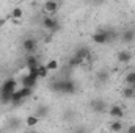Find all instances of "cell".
Listing matches in <instances>:
<instances>
[{"instance_id": "cell-1", "label": "cell", "mask_w": 135, "mask_h": 133, "mask_svg": "<svg viewBox=\"0 0 135 133\" xmlns=\"http://www.w3.org/2000/svg\"><path fill=\"white\" fill-rule=\"evenodd\" d=\"M115 38V33L110 30H98L96 33L93 34V42L96 44H107Z\"/></svg>"}, {"instance_id": "cell-2", "label": "cell", "mask_w": 135, "mask_h": 133, "mask_svg": "<svg viewBox=\"0 0 135 133\" xmlns=\"http://www.w3.org/2000/svg\"><path fill=\"white\" fill-rule=\"evenodd\" d=\"M32 91H33V89H30V88H21V89H17V91L13 94L11 105H14V106H16V105H21L27 97L32 96Z\"/></svg>"}, {"instance_id": "cell-3", "label": "cell", "mask_w": 135, "mask_h": 133, "mask_svg": "<svg viewBox=\"0 0 135 133\" xmlns=\"http://www.w3.org/2000/svg\"><path fill=\"white\" fill-rule=\"evenodd\" d=\"M36 80H38L36 69H35V70H30V72H28L27 75H24V77H22V80H21L22 88H30V89H33L35 85H36Z\"/></svg>"}, {"instance_id": "cell-4", "label": "cell", "mask_w": 135, "mask_h": 133, "mask_svg": "<svg viewBox=\"0 0 135 133\" xmlns=\"http://www.w3.org/2000/svg\"><path fill=\"white\" fill-rule=\"evenodd\" d=\"M42 27H44L46 30L55 32V30L60 28V24H58V21H57L55 17H52V16H46V17L42 19Z\"/></svg>"}, {"instance_id": "cell-5", "label": "cell", "mask_w": 135, "mask_h": 133, "mask_svg": "<svg viewBox=\"0 0 135 133\" xmlns=\"http://www.w3.org/2000/svg\"><path fill=\"white\" fill-rule=\"evenodd\" d=\"M90 106H91V110H93L94 113L101 114V113H104V111L107 110V102L104 99H93L91 103H90Z\"/></svg>"}, {"instance_id": "cell-6", "label": "cell", "mask_w": 135, "mask_h": 133, "mask_svg": "<svg viewBox=\"0 0 135 133\" xmlns=\"http://www.w3.org/2000/svg\"><path fill=\"white\" fill-rule=\"evenodd\" d=\"M108 116L113 117V121H121V119L124 117V110H123V106H119V105L110 106V108H108Z\"/></svg>"}, {"instance_id": "cell-7", "label": "cell", "mask_w": 135, "mask_h": 133, "mask_svg": "<svg viewBox=\"0 0 135 133\" xmlns=\"http://www.w3.org/2000/svg\"><path fill=\"white\" fill-rule=\"evenodd\" d=\"M17 81L14 80V78H8V80H5V83L2 85V88H0V91H5V93H16L17 89Z\"/></svg>"}, {"instance_id": "cell-8", "label": "cell", "mask_w": 135, "mask_h": 133, "mask_svg": "<svg viewBox=\"0 0 135 133\" xmlns=\"http://www.w3.org/2000/svg\"><path fill=\"white\" fill-rule=\"evenodd\" d=\"M90 55H91V53H90V49H88L86 45H82V47H79V49L75 50V55H74V57H77V58L83 63V61H86V60L90 58Z\"/></svg>"}, {"instance_id": "cell-9", "label": "cell", "mask_w": 135, "mask_h": 133, "mask_svg": "<svg viewBox=\"0 0 135 133\" xmlns=\"http://www.w3.org/2000/svg\"><path fill=\"white\" fill-rule=\"evenodd\" d=\"M22 47L27 53H33L36 50V39L35 38H25L24 42H22Z\"/></svg>"}, {"instance_id": "cell-10", "label": "cell", "mask_w": 135, "mask_h": 133, "mask_svg": "<svg viewBox=\"0 0 135 133\" xmlns=\"http://www.w3.org/2000/svg\"><path fill=\"white\" fill-rule=\"evenodd\" d=\"M63 94H74L77 93V85L72 80H63Z\"/></svg>"}, {"instance_id": "cell-11", "label": "cell", "mask_w": 135, "mask_h": 133, "mask_svg": "<svg viewBox=\"0 0 135 133\" xmlns=\"http://www.w3.org/2000/svg\"><path fill=\"white\" fill-rule=\"evenodd\" d=\"M42 8H44L46 13L52 14V13H57V9L60 8V3H58V2H52V0H49V2H44Z\"/></svg>"}, {"instance_id": "cell-12", "label": "cell", "mask_w": 135, "mask_h": 133, "mask_svg": "<svg viewBox=\"0 0 135 133\" xmlns=\"http://www.w3.org/2000/svg\"><path fill=\"white\" fill-rule=\"evenodd\" d=\"M116 58H118V63H129L132 60V53L131 50H119Z\"/></svg>"}, {"instance_id": "cell-13", "label": "cell", "mask_w": 135, "mask_h": 133, "mask_svg": "<svg viewBox=\"0 0 135 133\" xmlns=\"http://www.w3.org/2000/svg\"><path fill=\"white\" fill-rule=\"evenodd\" d=\"M35 116L38 119H42V117H47L49 116V106L47 105H38L36 111H35Z\"/></svg>"}, {"instance_id": "cell-14", "label": "cell", "mask_w": 135, "mask_h": 133, "mask_svg": "<svg viewBox=\"0 0 135 133\" xmlns=\"http://www.w3.org/2000/svg\"><path fill=\"white\" fill-rule=\"evenodd\" d=\"M121 41H123V42H126V44H129V42H134V41H135V30L127 28L124 33L121 34Z\"/></svg>"}, {"instance_id": "cell-15", "label": "cell", "mask_w": 135, "mask_h": 133, "mask_svg": "<svg viewBox=\"0 0 135 133\" xmlns=\"http://www.w3.org/2000/svg\"><path fill=\"white\" fill-rule=\"evenodd\" d=\"M25 63H27L28 70H35V69H38V66H39L38 58H36V57H33V55H28V57H27V60H25Z\"/></svg>"}, {"instance_id": "cell-16", "label": "cell", "mask_w": 135, "mask_h": 133, "mask_svg": "<svg viewBox=\"0 0 135 133\" xmlns=\"http://www.w3.org/2000/svg\"><path fill=\"white\" fill-rule=\"evenodd\" d=\"M49 88L54 93H61L63 91V80H54V81H50Z\"/></svg>"}, {"instance_id": "cell-17", "label": "cell", "mask_w": 135, "mask_h": 133, "mask_svg": "<svg viewBox=\"0 0 135 133\" xmlns=\"http://www.w3.org/2000/svg\"><path fill=\"white\" fill-rule=\"evenodd\" d=\"M13 94H14V93L0 91V103H2V105H9V103H11V99H13Z\"/></svg>"}, {"instance_id": "cell-18", "label": "cell", "mask_w": 135, "mask_h": 133, "mask_svg": "<svg viewBox=\"0 0 135 133\" xmlns=\"http://www.w3.org/2000/svg\"><path fill=\"white\" fill-rule=\"evenodd\" d=\"M96 80L104 85V83H107V81L110 80V74H108L107 70H99V72L96 74Z\"/></svg>"}, {"instance_id": "cell-19", "label": "cell", "mask_w": 135, "mask_h": 133, "mask_svg": "<svg viewBox=\"0 0 135 133\" xmlns=\"http://www.w3.org/2000/svg\"><path fill=\"white\" fill-rule=\"evenodd\" d=\"M6 125H8L9 130H17V129L21 127V119H17V117H11V119L6 122Z\"/></svg>"}, {"instance_id": "cell-20", "label": "cell", "mask_w": 135, "mask_h": 133, "mask_svg": "<svg viewBox=\"0 0 135 133\" xmlns=\"http://www.w3.org/2000/svg\"><path fill=\"white\" fill-rule=\"evenodd\" d=\"M110 130L115 133H119L123 130V122L121 121H112L110 122Z\"/></svg>"}, {"instance_id": "cell-21", "label": "cell", "mask_w": 135, "mask_h": 133, "mask_svg": "<svg viewBox=\"0 0 135 133\" xmlns=\"http://www.w3.org/2000/svg\"><path fill=\"white\" fill-rule=\"evenodd\" d=\"M36 74H38V78H46V77L49 75V70L46 69L44 64H39L38 69H36Z\"/></svg>"}, {"instance_id": "cell-22", "label": "cell", "mask_w": 135, "mask_h": 133, "mask_svg": "<svg viewBox=\"0 0 135 133\" xmlns=\"http://www.w3.org/2000/svg\"><path fill=\"white\" fill-rule=\"evenodd\" d=\"M123 96H124L126 99H132V97H135V86H127V88H124Z\"/></svg>"}, {"instance_id": "cell-23", "label": "cell", "mask_w": 135, "mask_h": 133, "mask_svg": "<svg viewBox=\"0 0 135 133\" xmlns=\"http://www.w3.org/2000/svg\"><path fill=\"white\" fill-rule=\"evenodd\" d=\"M11 16L14 17V21H17V19H21V17L24 16V9H22L21 6H16V8H13V11H11Z\"/></svg>"}, {"instance_id": "cell-24", "label": "cell", "mask_w": 135, "mask_h": 133, "mask_svg": "<svg viewBox=\"0 0 135 133\" xmlns=\"http://www.w3.org/2000/svg\"><path fill=\"white\" fill-rule=\"evenodd\" d=\"M44 66H46V69H47L49 72H50V70H57V69H58V61H57V60H49Z\"/></svg>"}, {"instance_id": "cell-25", "label": "cell", "mask_w": 135, "mask_h": 133, "mask_svg": "<svg viewBox=\"0 0 135 133\" xmlns=\"http://www.w3.org/2000/svg\"><path fill=\"white\" fill-rule=\"evenodd\" d=\"M38 122H39V119H38V117H36L35 114H32V116H28V117L25 119V124H27L28 127H35V125H36Z\"/></svg>"}, {"instance_id": "cell-26", "label": "cell", "mask_w": 135, "mask_h": 133, "mask_svg": "<svg viewBox=\"0 0 135 133\" xmlns=\"http://www.w3.org/2000/svg\"><path fill=\"white\" fill-rule=\"evenodd\" d=\"M126 83H127L129 86H134L135 85V72H129V74L126 75Z\"/></svg>"}, {"instance_id": "cell-27", "label": "cell", "mask_w": 135, "mask_h": 133, "mask_svg": "<svg viewBox=\"0 0 135 133\" xmlns=\"http://www.w3.org/2000/svg\"><path fill=\"white\" fill-rule=\"evenodd\" d=\"M68 64H69L71 67H75V66H79V64H82V61H80L77 57H72V58L69 60V63H68Z\"/></svg>"}, {"instance_id": "cell-28", "label": "cell", "mask_w": 135, "mask_h": 133, "mask_svg": "<svg viewBox=\"0 0 135 133\" xmlns=\"http://www.w3.org/2000/svg\"><path fill=\"white\" fill-rule=\"evenodd\" d=\"M75 133H86V129L80 125V127H77V129H75Z\"/></svg>"}, {"instance_id": "cell-29", "label": "cell", "mask_w": 135, "mask_h": 133, "mask_svg": "<svg viewBox=\"0 0 135 133\" xmlns=\"http://www.w3.org/2000/svg\"><path fill=\"white\" fill-rule=\"evenodd\" d=\"M127 133H135V124H134V125H129V129H127Z\"/></svg>"}, {"instance_id": "cell-30", "label": "cell", "mask_w": 135, "mask_h": 133, "mask_svg": "<svg viewBox=\"0 0 135 133\" xmlns=\"http://www.w3.org/2000/svg\"><path fill=\"white\" fill-rule=\"evenodd\" d=\"M66 114H65V119H71L72 117V111H65Z\"/></svg>"}, {"instance_id": "cell-31", "label": "cell", "mask_w": 135, "mask_h": 133, "mask_svg": "<svg viewBox=\"0 0 135 133\" xmlns=\"http://www.w3.org/2000/svg\"><path fill=\"white\" fill-rule=\"evenodd\" d=\"M28 133H38V132H35V130H32V132H28Z\"/></svg>"}, {"instance_id": "cell-32", "label": "cell", "mask_w": 135, "mask_h": 133, "mask_svg": "<svg viewBox=\"0 0 135 133\" xmlns=\"http://www.w3.org/2000/svg\"><path fill=\"white\" fill-rule=\"evenodd\" d=\"M102 133H104V132H102Z\"/></svg>"}, {"instance_id": "cell-33", "label": "cell", "mask_w": 135, "mask_h": 133, "mask_svg": "<svg viewBox=\"0 0 135 133\" xmlns=\"http://www.w3.org/2000/svg\"><path fill=\"white\" fill-rule=\"evenodd\" d=\"M134 86H135V85H134Z\"/></svg>"}]
</instances>
